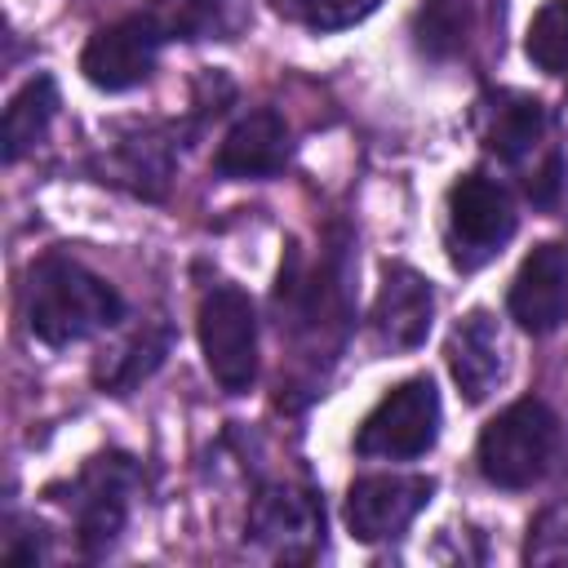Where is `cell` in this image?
<instances>
[{"mask_svg": "<svg viewBox=\"0 0 568 568\" xmlns=\"http://www.w3.org/2000/svg\"><path fill=\"white\" fill-rule=\"evenodd\" d=\"M430 315H435L430 280L417 275L404 262H390L382 271V288H377V302H373V333H377V342L390 346V351H413V346L426 342Z\"/></svg>", "mask_w": 568, "mask_h": 568, "instance_id": "11", "label": "cell"}, {"mask_svg": "<svg viewBox=\"0 0 568 568\" xmlns=\"http://www.w3.org/2000/svg\"><path fill=\"white\" fill-rule=\"evenodd\" d=\"M519 213L501 182L466 173L448 186V257L457 271H475L506 248Z\"/></svg>", "mask_w": 568, "mask_h": 568, "instance_id": "4", "label": "cell"}, {"mask_svg": "<svg viewBox=\"0 0 568 568\" xmlns=\"http://www.w3.org/2000/svg\"><path fill=\"white\" fill-rule=\"evenodd\" d=\"M435 479L426 475H364L346 488V528L359 541L399 537L413 515L430 501Z\"/></svg>", "mask_w": 568, "mask_h": 568, "instance_id": "8", "label": "cell"}, {"mask_svg": "<svg viewBox=\"0 0 568 568\" xmlns=\"http://www.w3.org/2000/svg\"><path fill=\"white\" fill-rule=\"evenodd\" d=\"M200 351L213 373V382L226 395H244L257 377V315L244 288L235 284H213L200 297Z\"/></svg>", "mask_w": 568, "mask_h": 568, "instance_id": "3", "label": "cell"}, {"mask_svg": "<svg viewBox=\"0 0 568 568\" xmlns=\"http://www.w3.org/2000/svg\"><path fill=\"white\" fill-rule=\"evenodd\" d=\"M248 532L284 559H302L324 541V506L306 488L275 484L248 510Z\"/></svg>", "mask_w": 568, "mask_h": 568, "instance_id": "10", "label": "cell"}, {"mask_svg": "<svg viewBox=\"0 0 568 568\" xmlns=\"http://www.w3.org/2000/svg\"><path fill=\"white\" fill-rule=\"evenodd\" d=\"M288 164V129L275 111H248L244 120H235L213 155L217 178H235V182H257V178H275Z\"/></svg>", "mask_w": 568, "mask_h": 568, "instance_id": "12", "label": "cell"}, {"mask_svg": "<svg viewBox=\"0 0 568 568\" xmlns=\"http://www.w3.org/2000/svg\"><path fill=\"white\" fill-rule=\"evenodd\" d=\"M169 173H173V146L160 142V138H133V142H124L115 151V160L106 164L102 182H120L133 195L160 200L164 186H169Z\"/></svg>", "mask_w": 568, "mask_h": 568, "instance_id": "17", "label": "cell"}, {"mask_svg": "<svg viewBox=\"0 0 568 568\" xmlns=\"http://www.w3.org/2000/svg\"><path fill=\"white\" fill-rule=\"evenodd\" d=\"M377 9L382 0H288V13L311 31H346Z\"/></svg>", "mask_w": 568, "mask_h": 568, "instance_id": "21", "label": "cell"}, {"mask_svg": "<svg viewBox=\"0 0 568 568\" xmlns=\"http://www.w3.org/2000/svg\"><path fill=\"white\" fill-rule=\"evenodd\" d=\"M435 435H439V390L430 377H408L390 386L377 399V408L359 422L355 453L408 462V457H422L435 444Z\"/></svg>", "mask_w": 568, "mask_h": 568, "instance_id": "5", "label": "cell"}, {"mask_svg": "<svg viewBox=\"0 0 568 568\" xmlns=\"http://www.w3.org/2000/svg\"><path fill=\"white\" fill-rule=\"evenodd\" d=\"M559 448V417L541 399H515L479 430V475L497 488H528Z\"/></svg>", "mask_w": 568, "mask_h": 568, "instance_id": "2", "label": "cell"}, {"mask_svg": "<svg viewBox=\"0 0 568 568\" xmlns=\"http://www.w3.org/2000/svg\"><path fill=\"white\" fill-rule=\"evenodd\" d=\"M479 129H484V146L506 160V164H519L528 151H537L541 133H546V106L528 93H493L484 98V111H479Z\"/></svg>", "mask_w": 568, "mask_h": 568, "instance_id": "14", "label": "cell"}, {"mask_svg": "<svg viewBox=\"0 0 568 568\" xmlns=\"http://www.w3.org/2000/svg\"><path fill=\"white\" fill-rule=\"evenodd\" d=\"M160 44H164V36L151 22V13L142 9V13H129V18L93 31L80 53V71L89 84H98L106 93H124L155 71Z\"/></svg>", "mask_w": 568, "mask_h": 568, "instance_id": "7", "label": "cell"}, {"mask_svg": "<svg viewBox=\"0 0 568 568\" xmlns=\"http://www.w3.org/2000/svg\"><path fill=\"white\" fill-rule=\"evenodd\" d=\"M524 53L546 75H564L568 71V0H546L532 13L528 36H524Z\"/></svg>", "mask_w": 568, "mask_h": 568, "instance_id": "19", "label": "cell"}, {"mask_svg": "<svg viewBox=\"0 0 568 568\" xmlns=\"http://www.w3.org/2000/svg\"><path fill=\"white\" fill-rule=\"evenodd\" d=\"M58 115V84L53 75H31L4 106V124H0V155L4 164H18L53 124Z\"/></svg>", "mask_w": 568, "mask_h": 568, "instance_id": "15", "label": "cell"}, {"mask_svg": "<svg viewBox=\"0 0 568 568\" xmlns=\"http://www.w3.org/2000/svg\"><path fill=\"white\" fill-rule=\"evenodd\" d=\"M146 13L164 40H200L222 27V0H151Z\"/></svg>", "mask_w": 568, "mask_h": 568, "instance_id": "20", "label": "cell"}, {"mask_svg": "<svg viewBox=\"0 0 568 568\" xmlns=\"http://www.w3.org/2000/svg\"><path fill=\"white\" fill-rule=\"evenodd\" d=\"M510 320L528 333H550L568 320V248L564 244H537L524 266L510 280Z\"/></svg>", "mask_w": 568, "mask_h": 568, "instance_id": "9", "label": "cell"}, {"mask_svg": "<svg viewBox=\"0 0 568 568\" xmlns=\"http://www.w3.org/2000/svg\"><path fill=\"white\" fill-rule=\"evenodd\" d=\"M470 31V0H426L417 9L413 36L426 58H453Z\"/></svg>", "mask_w": 568, "mask_h": 568, "instance_id": "18", "label": "cell"}, {"mask_svg": "<svg viewBox=\"0 0 568 568\" xmlns=\"http://www.w3.org/2000/svg\"><path fill=\"white\" fill-rule=\"evenodd\" d=\"M124 320L115 284L67 253H44L27 275V328L44 346H75Z\"/></svg>", "mask_w": 568, "mask_h": 568, "instance_id": "1", "label": "cell"}, {"mask_svg": "<svg viewBox=\"0 0 568 568\" xmlns=\"http://www.w3.org/2000/svg\"><path fill=\"white\" fill-rule=\"evenodd\" d=\"M524 559L532 564H568V501H555L537 515V524L528 528V546Z\"/></svg>", "mask_w": 568, "mask_h": 568, "instance_id": "22", "label": "cell"}, {"mask_svg": "<svg viewBox=\"0 0 568 568\" xmlns=\"http://www.w3.org/2000/svg\"><path fill=\"white\" fill-rule=\"evenodd\" d=\"M133 479H138L133 457L106 453V457H93L84 466V475L71 484L75 537H80L84 555H102L120 537V528L129 519V488H133Z\"/></svg>", "mask_w": 568, "mask_h": 568, "instance_id": "6", "label": "cell"}, {"mask_svg": "<svg viewBox=\"0 0 568 568\" xmlns=\"http://www.w3.org/2000/svg\"><path fill=\"white\" fill-rule=\"evenodd\" d=\"M169 355V328L164 324H146L133 337H124L120 346H111L98 364H93V382L111 395H129L138 390Z\"/></svg>", "mask_w": 568, "mask_h": 568, "instance_id": "16", "label": "cell"}, {"mask_svg": "<svg viewBox=\"0 0 568 568\" xmlns=\"http://www.w3.org/2000/svg\"><path fill=\"white\" fill-rule=\"evenodd\" d=\"M448 373L457 382V390L479 404L493 395V386L501 382L506 373V359H501V333H497V320L488 311H470L453 333H448Z\"/></svg>", "mask_w": 568, "mask_h": 568, "instance_id": "13", "label": "cell"}, {"mask_svg": "<svg viewBox=\"0 0 568 568\" xmlns=\"http://www.w3.org/2000/svg\"><path fill=\"white\" fill-rule=\"evenodd\" d=\"M524 191H528V200L537 209H555L559 204V191H564V160L559 155H546V164L524 178Z\"/></svg>", "mask_w": 568, "mask_h": 568, "instance_id": "23", "label": "cell"}]
</instances>
